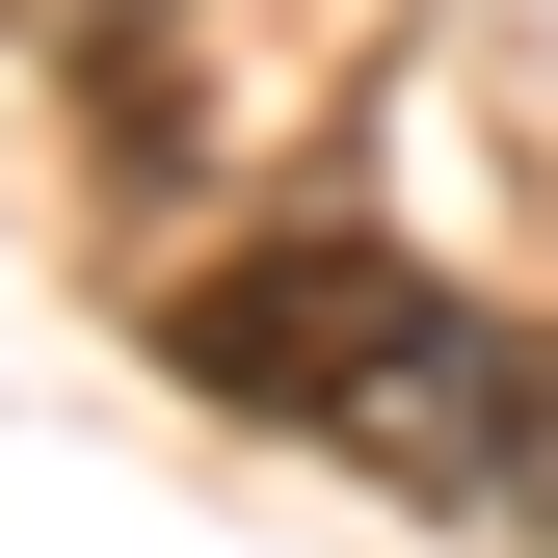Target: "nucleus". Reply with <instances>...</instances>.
<instances>
[{"instance_id":"nucleus-1","label":"nucleus","mask_w":558,"mask_h":558,"mask_svg":"<svg viewBox=\"0 0 558 558\" xmlns=\"http://www.w3.org/2000/svg\"><path fill=\"white\" fill-rule=\"evenodd\" d=\"M160 345L240 399V426L373 452L399 506H506L532 532V478H558V345L506 293H452V266H399V240H240V266L160 293Z\"/></svg>"}]
</instances>
